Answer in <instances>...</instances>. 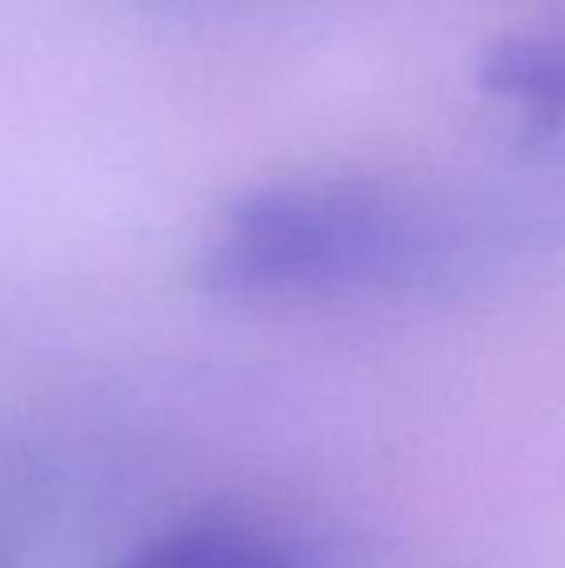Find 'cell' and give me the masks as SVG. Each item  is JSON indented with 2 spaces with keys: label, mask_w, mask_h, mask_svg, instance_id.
<instances>
[{
  "label": "cell",
  "mask_w": 565,
  "mask_h": 568,
  "mask_svg": "<svg viewBox=\"0 0 565 568\" xmlns=\"http://www.w3.org/2000/svg\"><path fill=\"white\" fill-rule=\"evenodd\" d=\"M0 568H4V561H0Z\"/></svg>",
  "instance_id": "obj_4"
},
{
  "label": "cell",
  "mask_w": 565,
  "mask_h": 568,
  "mask_svg": "<svg viewBox=\"0 0 565 568\" xmlns=\"http://www.w3.org/2000/svg\"><path fill=\"white\" fill-rule=\"evenodd\" d=\"M117 568H302L283 538L244 523H198L140 546Z\"/></svg>",
  "instance_id": "obj_2"
},
{
  "label": "cell",
  "mask_w": 565,
  "mask_h": 568,
  "mask_svg": "<svg viewBox=\"0 0 565 568\" xmlns=\"http://www.w3.org/2000/svg\"><path fill=\"white\" fill-rule=\"evenodd\" d=\"M418 247L415 217L356 182H283L236 197L202 247V283L236 302H302L376 286Z\"/></svg>",
  "instance_id": "obj_1"
},
{
  "label": "cell",
  "mask_w": 565,
  "mask_h": 568,
  "mask_svg": "<svg viewBox=\"0 0 565 568\" xmlns=\"http://www.w3.org/2000/svg\"><path fill=\"white\" fill-rule=\"evenodd\" d=\"M481 85L535 113L565 116V28L496 43L484 54Z\"/></svg>",
  "instance_id": "obj_3"
}]
</instances>
